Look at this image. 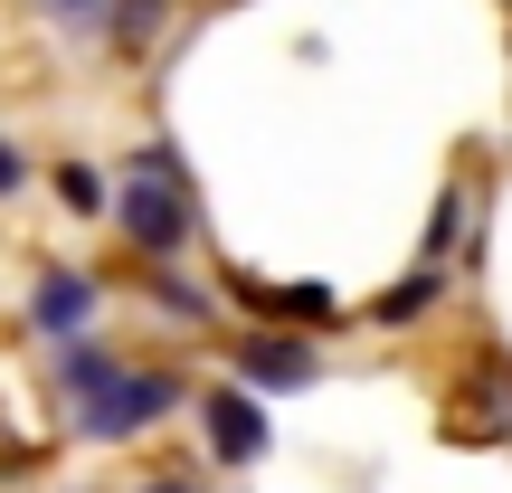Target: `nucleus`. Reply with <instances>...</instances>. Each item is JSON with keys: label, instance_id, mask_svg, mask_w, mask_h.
<instances>
[{"label": "nucleus", "instance_id": "obj_4", "mask_svg": "<svg viewBox=\"0 0 512 493\" xmlns=\"http://www.w3.org/2000/svg\"><path fill=\"white\" fill-rule=\"evenodd\" d=\"M313 380V342H285V332H247L238 342V389H304Z\"/></svg>", "mask_w": 512, "mask_h": 493}, {"label": "nucleus", "instance_id": "obj_7", "mask_svg": "<svg viewBox=\"0 0 512 493\" xmlns=\"http://www.w3.org/2000/svg\"><path fill=\"white\" fill-rule=\"evenodd\" d=\"M57 200H67V209H76V219H95V209H105V200H114V190H105V181H95V162H67V171H57Z\"/></svg>", "mask_w": 512, "mask_h": 493}, {"label": "nucleus", "instance_id": "obj_13", "mask_svg": "<svg viewBox=\"0 0 512 493\" xmlns=\"http://www.w3.org/2000/svg\"><path fill=\"white\" fill-rule=\"evenodd\" d=\"M19 181H29V152H19L10 133H0V190H19Z\"/></svg>", "mask_w": 512, "mask_h": 493}, {"label": "nucleus", "instance_id": "obj_3", "mask_svg": "<svg viewBox=\"0 0 512 493\" xmlns=\"http://www.w3.org/2000/svg\"><path fill=\"white\" fill-rule=\"evenodd\" d=\"M200 427H209V456H219V465H256V456H266V408H256L238 380L200 399Z\"/></svg>", "mask_w": 512, "mask_h": 493}, {"label": "nucleus", "instance_id": "obj_6", "mask_svg": "<svg viewBox=\"0 0 512 493\" xmlns=\"http://www.w3.org/2000/svg\"><path fill=\"white\" fill-rule=\"evenodd\" d=\"M114 19V48H152V19H162V0H105Z\"/></svg>", "mask_w": 512, "mask_h": 493}, {"label": "nucleus", "instance_id": "obj_1", "mask_svg": "<svg viewBox=\"0 0 512 493\" xmlns=\"http://www.w3.org/2000/svg\"><path fill=\"white\" fill-rule=\"evenodd\" d=\"M114 209H124V228H133L143 256H181L190 247V190H181V162H171V152H143V162H133V190Z\"/></svg>", "mask_w": 512, "mask_h": 493}, {"label": "nucleus", "instance_id": "obj_8", "mask_svg": "<svg viewBox=\"0 0 512 493\" xmlns=\"http://www.w3.org/2000/svg\"><path fill=\"white\" fill-rule=\"evenodd\" d=\"M266 304L285 313V323H332V294L323 285H266Z\"/></svg>", "mask_w": 512, "mask_h": 493}, {"label": "nucleus", "instance_id": "obj_12", "mask_svg": "<svg viewBox=\"0 0 512 493\" xmlns=\"http://www.w3.org/2000/svg\"><path fill=\"white\" fill-rule=\"evenodd\" d=\"M57 19H67V29H105V0H48Z\"/></svg>", "mask_w": 512, "mask_h": 493}, {"label": "nucleus", "instance_id": "obj_5", "mask_svg": "<svg viewBox=\"0 0 512 493\" xmlns=\"http://www.w3.org/2000/svg\"><path fill=\"white\" fill-rule=\"evenodd\" d=\"M95 323V275H38V294H29V332H48V342H76V332Z\"/></svg>", "mask_w": 512, "mask_h": 493}, {"label": "nucleus", "instance_id": "obj_10", "mask_svg": "<svg viewBox=\"0 0 512 493\" xmlns=\"http://www.w3.org/2000/svg\"><path fill=\"white\" fill-rule=\"evenodd\" d=\"M456 209H465V200L446 190V200H437V219H427V275L446 266V247H456Z\"/></svg>", "mask_w": 512, "mask_h": 493}, {"label": "nucleus", "instance_id": "obj_9", "mask_svg": "<svg viewBox=\"0 0 512 493\" xmlns=\"http://www.w3.org/2000/svg\"><path fill=\"white\" fill-rule=\"evenodd\" d=\"M427 304H437V275L418 266L408 285H389V294H380V323H408V313H427Z\"/></svg>", "mask_w": 512, "mask_h": 493}, {"label": "nucleus", "instance_id": "obj_2", "mask_svg": "<svg viewBox=\"0 0 512 493\" xmlns=\"http://www.w3.org/2000/svg\"><path fill=\"white\" fill-rule=\"evenodd\" d=\"M171 408H181V389H171V380H152V370H105V380L76 399V437L124 446V437H143L152 418H171Z\"/></svg>", "mask_w": 512, "mask_h": 493}, {"label": "nucleus", "instance_id": "obj_14", "mask_svg": "<svg viewBox=\"0 0 512 493\" xmlns=\"http://www.w3.org/2000/svg\"><path fill=\"white\" fill-rule=\"evenodd\" d=\"M143 493H200L190 475H143Z\"/></svg>", "mask_w": 512, "mask_h": 493}, {"label": "nucleus", "instance_id": "obj_11", "mask_svg": "<svg viewBox=\"0 0 512 493\" xmlns=\"http://www.w3.org/2000/svg\"><path fill=\"white\" fill-rule=\"evenodd\" d=\"M152 304H171V313H181V323H200V313H209L200 294H190V285H171V275H152Z\"/></svg>", "mask_w": 512, "mask_h": 493}]
</instances>
